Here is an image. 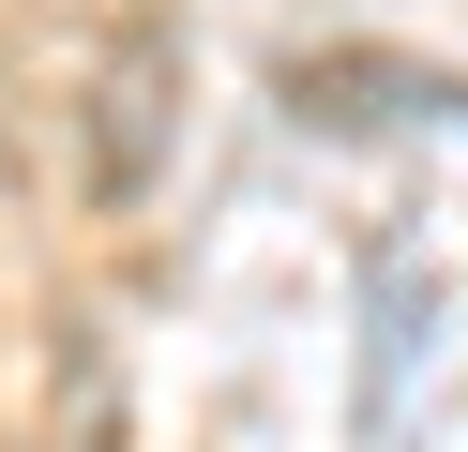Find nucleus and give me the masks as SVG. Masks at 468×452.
<instances>
[{"instance_id":"f257e3e1","label":"nucleus","mask_w":468,"mask_h":452,"mask_svg":"<svg viewBox=\"0 0 468 452\" xmlns=\"http://www.w3.org/2000/svg\"><path fill=\"white\" fill-rule=\"evenodd\" d=\"M438 331H453V257L438 241H378L363 257V452H408L438 407Z\"/></svg>"}]
</instances>
